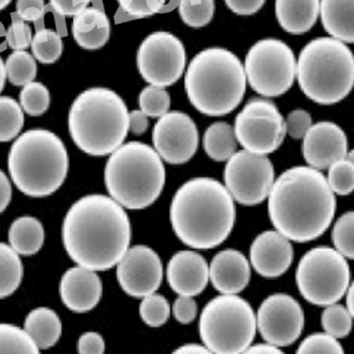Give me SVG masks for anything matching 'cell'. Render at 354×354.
I'll use <instances>...</instances> for the list:
<instances>
[{
	"label": "cell",
	"mask_w": 354,
	"mask_h": 354,
	"mask_svg": "<svg viewBox=\"0 0 354 354\" xmlns=\"http://www.w3.org/2000/svg\"><path fill=\"white\" fill-rule=\"evenodd\" d=\"M203 148L214 161H228L238 148L233 127L225 122H216L210 125L203 136Z\"/></svg>",
	"instance_id": "28"
},
{
	"label": "cell",
	"mask_w": 354,
	"mask_h": 354,
	"mask_svg": "<svg viewBox=\"0 0 354 354\" xmlns=\"http://www.w3.org/2000/svg\"><path fill=\"white\" fill-rule=\"evenodd\" d=\"M44 227L32 216H21L13 221L8 230V242L19 255L30 257L44 245Z\"/></svg>",
	"instance_id": "27"
},
{
	"label": "cell",
	"mask_w": 354,
	"mask_h": 354,
	"mask_svg": "<svg viewBox=\"0 0 354 354\" xmlns=\"http://www.w3.org/2000/svg\"><path fill=\"white\" fill-rule=\"evenodd\" d=\"M12 0H0V11L4 10L5 8H8V5L11 3Z\"/></svg>",
	"instance_id": "57"
},
{
	"label": "cell",
	"mask_w": 354,
	"mask_h": 354,
	"mask_svg": "<svg viewBox=\"0 0 354 354\" xmlns=\"http://www.w3.org/2000/svg\"><path fill=\"white\" fill-rule=\"evenodd\" d=\"M23 273L19 254L11 245L0 242V299L8 298L18 290Z\"/></svg>",
	"instance_id": "29"
},
{
	"label": "cell",
	"mask_w": 354,
	"mask_h": 354,
	"mask_svg": "<svg viewBox=\"0 0 354 354\" xmlns=\"http://www.w3.org/2000/svg\"><path fill=\"white\" fill-rule=\"evenodd\" d=\"M21 109L30 116H41L50 106V91L39 82L24 85L19 95Z\"/></svg>",
	"instance_id": "36"
},
{
	"label": "cell",
	"mask_w": 354,
	"mask_h": 354,
	"mask_svg": "<svg viewBox=\"0 0 354 354\" xmlns=\"http://www.w3.org/2000/svg\"><path fill=\"white\" fill-rule=\"evenodd\" d=\"M346 310H348V313L353 317L354 314V306H353V285L348 286L346 290Z\"/></svg>",
	"instance_id": "54"
},
{
	"label": "cell",
	"mask_w": 354,
	"mask_h": 354,
	"mask_svg": "<svg viewBox=\"0 0 354 354\" xmlns=\"http://www.w3.org/2000/svg\"><path fill=\"white\" fill-rule=\"evenodd\" d=\"M62 301L75 313H86L98 305L103 293L100 277L82 266L65 272L61 280Z\"/></svg>",
	"instance_id": "21"
},
{
	"label": "cell",
	"mask_w": 354,
	"mask_h": 354,
	"mask_svg": "<svg viewBox=\"0 0 354 354\" xmlns=\"http://www.w3.org/2000/svg\"><path fill=\"white\" fill-rule=\"evenodd\" d=\"M304 326V310L288 294H273L259 307L257 328L265 342L272 345L290 346L300 338Z\"/></svg>",
	"instance_id": "15"
},
{
	"label": "cell",
	"mask_w": 354,
	"mask_h": 354,
	"mask_svg": "<svg viewBox=\"0 0 354 354\" xmlns=\"http://www.w3.org/2000/svg\"><path fill=\"white\" fill-rule=\"evenodd\" d=\"M209 279L220 293H240L250 283V262L239 250H222L212 260Z\"/></svg>",
	"instance_id": "22"
},
{
	"label": "cell",
	"mask_w": 354,
	"mask_h": 354,
	"mask_svg": "<svg viewBox=\"0 0 354 354\" xmlns=\"http://www.w3.org/2000/svg\"><path fill=\"white\" fill-rule=\"evenodd\" d=\"M16 12L25 21H33L37 30L43 28V18L48 11L44 0H17Z\"/></svg>",
	"instance_id": "44"
},
{
	"label": "cell",
	"mask_w": 354,
	"mask_h": 354,
	"mask_svg": "<svg viewBox=\"0 0 354 354\" xmlns=\"http://www.w3.org/2000/svg\"><path fill=\"white\" fill-rule=\"evenodd\" d=\"M353 230L354 214L353 212H348L338 218L332 232L335 250L351 260L354 258Z\"/></svg>",
	"instance_id": "41"
},
{
	"label": "cell",
	"mask_w": 354,
	"mask_h": 354,
	"mask_svg": "<svg viewBox=\"0 0 354 354\" xmlns=\"http://www.w3.org/2000/svg\"><path fill=\"white\" fill-rule=\"evenodd\" d=\"M243 353L248 354H265V353H272V354H280L282 353V351L279 350L278 346H275V345H272L270 342H267V344H258V345H254V346H250L247 350L243 352Z\"/></svg>",
	"instance_id": "52"
},
{
	"label": "cell",
	"mask_w": 354,
	"mask_h": 354,
	"mask_svg": "<svg viewBox=\"0 0 354 354\" xmlns=\"http://www.w3.org/2000/svg\"><path fill=\"white\" fill-rule=\"evenodd\" d=\"M326 307L322 315V328L333 338H346L352 330L353 317L342 305L333 304Z\"/></svg>",
	"instance_id": "37"
},
{
	"label": "cell",
	"mask_w": 354,
	"mask_h": 354,
	"mask_svg": "<svg viewBox=\"0 0 354 354\" xmlns=\"http://www.w3.org/2000/svg\"><path fill=\"white\" fill-rule=\"evenodd\" d=\"M173 313L177 322L187 325L196 319L198 304L194 300L193 297L180 295L174 302Z\"/></svg>",
	"instance_id": "46"
},
{
	"label": "cell",
	"mask_w": 354,
	"mask_h": 354,
	"mask_svg": "<svg viewBox=\"0 0 354 354\" xmlns=\"http://www.w3.org/2000/svg\"><path fill=\"white\" fill-rule=\"evenodd\" d=\"M295 279L305 300L330 306L340 301L350 286V266L338 250L320 245L302 257Z\"/></svg>",
	"instance_id": "10"
},
{
	"label": "cell",
	"mask_w": 354,
	"mask_h": 354,
	"mask_svg": "<svg viewBox=\"0 0 354 354\" xmlns=\"http://www.w3.org/2000/svg\"><path fill=\"white\" fill-rule=\"evenodd\" d=\"M68 131L75 145L91 156L120 148L129 131L124 101L106 88H91L77 97L68 113Z\"/></svg>",
	"instance_id": "5"
},
{
	"label": "cell",
	"mask_w": 354,
	"mask_h": 354,
	"mask_svg": "<svg viewBox=\"0 0 354 354\" xmlns=\"http://www.w3.org/2000/svg\"><path fill=\"white\" fill-rule=\"evenodd\" d=\"M8 167L21 193L30 198H45L59 189L68 176V150L51 131L28 130L11 147Z\"/></svg>",
	"instance_id": "6"
},
{
	"label": "cell",
	"mask_w": 354,
	"mask_h": 354,
	"mask_svg": "<svg viewBox=\"0 0 354 354\" xmlns=\"http://www.w3.org/2000/svg\"><path fill=\"white\" fill-rule=\"evenodd\" d=\"M24 330L39 350L56 345L62 335V322L55 310L39 307L31 310L25 319Z\"/></svg>",
	"instance_id": "26"
},
{
	"label": "cell",
	"mask_w": 354,
	"mask_h": 354,
	"mask_svg": "<svg viewBox=\"0 0 354 354\" xmlns=\"http://www.w3.org/2000/svg\"><path fill=\"white\" fill-rule=\"evenodd\" d=\"M297 77L310 100L322 105L337 104L353 88V53L335 38H315L300 53Z\"/></svg>",
	"instance_id": "8"
},
{
	"label": "cell",
	"mask_w": 354,
	"mask_h": 354,
	"mask_svg": "<svg viewBox=\"0 0 354 354\" xmlns=\"http://www.w3.org/2000/svg\"><path fill=\"white\" fill-rule=\"evenodd\" d=\"M153 149L163 161L183 165L196 153L200 135L195 122L187 113L168 111L153 127Z\"/></svg>",
	"instance_id": "16"
},
{
	"label": "cell",
	"mask_w": 354,
	"mask_h": 354,
	"mask_svg": "<svg viewBox=\"0 0 354 354\" xmlns=\"http://www.w3.org/2000/svg\"><path fill=\"white\" fill-rule=\"evenodd\" d=\"M138 103L147 116L161 117L169 111L171 100L165 88L149 85L142 90Z\"/></svg>",
	"instance_id": "40"
},
{
	"label": "cell",
	"mask_w": 354,
	"mask_h": 354,
	"mask_svg": "<svg viewBox=\"0 0 354 354\" xmlns=\"http://www.w3.org/2000/svg\"><path fill=\"white\" fill-rule=\"evenodd\" d=\"M327 183L332 192L340 196L350 195L354 189L353 153H347L342 160L334 162L328 167Z\"/></svg>",
	"instance_id": "34"
},
{
	"label": "cell",
	"mask_w": 354,
	"mask_h": 354,
	"mask_svg": "<svg viewBox=\"0 0 354 354\" xmlns=\"http://www.w3.org/2000/svg\"><path fill=\"white\" fill-rule=\"evenodd\" d=\"M234 133L247 151L267 155L280 148L286 125L273 102L252 98L235 118Z\"/></svg>",
	"instance_id": "12"
},
{
	"label": "cell",
	"mask_w": 354,
	"mask_h": 354,
	"mask_svg": "<svg viewBox=\"0 0 354 354\" xmlns=\"http://www.w3.org/2000/svg\"><path fill=\"white\" fill-rule=\"evenodd\" d=\"M0 353H39L26 330L10 324H0Z\"/></svg>",
	"instance_id": "33"
},
{
	"label": "cell",
	"mask_w": 354,
	"mask_h": 354,
	"mask_svg": "<svg viewBox=\"0 0 354 354\" xmlns=\"http://www.w3.org/2000/svg\"><path fill=\"white\" fill-rule=\"evenodd\" d=\"M354 0H320L319 13L326 32L342 43L354 41Z\"/></svg>",
	"instance_id": "25"
},
{
	"label": "cell",
	"mask_w": 354,
	"mask_h": 354,
	"mask_svg": "<svg viewBox=\"0 0 354 354\" xmlns=\"http://www.w3.org/2000/svg\"><path fill=\"white\" fill-rule=\"evenodd\" d=\"M32 33L28 21H25L17 12L11 13V26L6 30L8 46L17 50H26L31 46Z\"/></svg>",
	"instance_id": "43"
},
{
	"label": "cell",
	"mask_w": 354,
	"mask_h": 354,
	"mask_svg": "<svg viewBox=\"0 0 354 354\" xmlns=\"http://www.w3.org/2000/svg\"><path fill=\"white\" fill-rule=\"evenodd\" d=\"M247 86L245 68L223 48H205L194 57L185 88L194 108L207 116H225L238 108Z\"/></svg>",
	"instance_id": "4"
},
{
	"label": "cell",
	"mask_w": 354,
	"mask_h": 354,
	"mask_svg": "<svg viewBox=\"0 0 354 354\" xmlns=\"http://www.w3.org/2000/svg\"><path fill=\"white\" fill-rule=\"evenodd\" d=\"M104 182L110 198L128 209H145L160 198L165 165L156 150L142 142L122 145L106 162Z\"/></svg>",
	"instance_id": "7"
},
{
	"label": "cell",
	"mask_w": 354,
	"mask_h": 354,
	"mask_svg": "<svg viewBox=\"0 0 354 354\" xmlns=\"http://www.w3.org/2000/svg\"><path fill=\"white\" fill-rule=\"evenodd\" d=\"M297 353L313 354L328 353L342 354L344 350L340 342L327 333H315L307 337L300 344Z\"/></svg>",
	"instance_id": "42"
},
{
	"label": "cell",
	"mask_w": 354,
	"mask_h": 354,
	"mask_svg": "<svg viewBox=\"0 0 354 354\" xmlns=\"http://www.w3.org/2000/svg\"><path fill=\"white\" fill-rule=\"evenodd\" d=\"M12 198V185L5 175L3 170H0V214L3 213L11 202Z\"/></svg>",
	"instance_id": "51"
},
{
	"label": "cell",
	"mask_w": 354,
	"mask_h": 354,
	"mask_svg": "<svg viewBox=\"0 0 354 354\" xmlns=\"http://www.w3.org/2000/svg\"><path fill=\"white\" fill-rule=\"evenodd\" d=\"M347 153L346 133L333 122L312 124L304 136V158L314 169H327L334 162L345 158Z\"/></svg>",
	"instance_id": "18"
},
{
	"label": "cell",
	"mask_w": 354,
	"mask_h": 354,
	"mask_svg": "<svg viewBox=\"0 0 354 354\" xmlns=\"http://www.w3.org/2000/svg\"><path fill=\"white\" fill-rule=\"evenodd\" d=\"M320 0H275V15L286 32L302 35L318 21Z\"/></svg>",
	"instance_id": "24"
},
{
	"label": "cell",
	"mask_w": 354,
	"mask_h": 354,
	"mask_svg": "<svg viewBox=\"0 0 354 354\" xmlns=\"http://www.w3.org/2000/svg\"><path fill=\"white\" fill-rule=\"evenodd\" d=\"M167 280L178 295L195 297L201 294L209 281V267L200 254L182 250L170 259Z\"/></svg>",
	"instance_id": "20"
},
{
	"label": "cell",
	"mask_w": 354,
	"mask_h": 354,
	"mask_svg": "<svg viewBox=\"0 0 354 354\" xmlns=\"http://www.w3.org/2000/svg\"><path fill=\"white\" fill-rule=\"evenodd\" d=\"M91 0H50V5L58 15L63 17L76 16L82 10L88 8Z\"/></svg>",
	"instance_id": "48"
},
{
	"label": "cell",
	"mask_w": 354,
	"mask_h": 354,
	"mask_svg": "<svg viewBox=\"0 0 354 354\" xmlns=\"http://www.w3.org/2000/svg\"><path fill=\"white\" fill-rule=\"evenodd\" d=\"M140 315L148 326H163L170 317L169 302L163 295L149 294L142 300Z\"/></svg>",
	"instance_id": "39"
},
{
	"label": "cell",
	"mask_w": 354,
	"mask_h": 354,
	"mask_svg": "<svg viewBox=\"0 0 354 354\" xmlns=\"http://www.w3.org/2000/svg\"><path fill=\"white\" fill-rule=\"evenodd\" d=\"M33 57L41 64H53L63 53L62 36L50 28H39L31 41Z\"/></svg>",
	"instance_id": "31"
},
{
	"label": "cell",
	"mask_w": 354,
	"mask_h": 354,
	"mask_svg": "<svg viewBox=\"0 0 354 354\" xmlns=\"http://www.w3.org/2000/svg\"><path fill=\"white\" fill-rule=\"evenodd\" d=\"M24 127V110L13 98L0 96V142L12 141Z\"/></svg>",
	"instance_id": "32"
},
{
	"label": "cell",
	"mask_w": 354,
	"mask_h": 354,
	"mask_svg": "<svg viewBox=\"0 0 354 354\" xmlns=\"http://www.w3.org/2000/svg\"><path fill=\"white\" fill-rule=\"evenodd\" d=\"M174 353H194V354H201V353H212L209 348L207 346H202V345H198V344H187L183 346L178 347Z\"/></svg>",
	"instance_id": "53"
},
{
	"label": "cell",
	"mask_w": 354,
	"mask_h": 354,
	"mask_svg": "<svg viewBox=\"0 0 354 354\" xmlns=\"http://www.w3.org/2000/svg\"><path fill=\"white\" fill-rule=\"evenodd\" d=\"M148 116L141 109L133 110L129 113V130L135 135H142L148 130Z\"/></svg>",
	"instance_id": "50"
},
{
	"label": "cell",
	"mask_w": 354,
	"mask_h": 354,
	"mask_svg": "<svg viewBox=\"0 0 354 354\" xmlns=\"http://www.w3.org/2000/svg\"><path fill=\"white\" fill-rule=\"evenodd\" d=\"M198 330L212 353H243L255 338L257 317L245 299L222 294L205 305Z\"/></svg>",
	"instance_id": "9"
},
{
	"label": "cell",
	"mask_w": 354,
	"mask_h": 354,
	"mask_svg": "<svg viewBox=\"0 0 354 354\" xmlns=\"http://www.w3.org/2000/svg\"><path fill=\"white\" fill-rule=\"evenodd\" d=\"M5 82H6V70H5V63L0 57V93L4 88Z\"/></svg>",
	"instance_id": "56"
},
{
	"label": "cell",
	"mask_w": 354,
	"mask_h": 354,
	"mask_svg": "<svg viewBox=\"0 0 354 354\" xmlns=\"http://www.w3.org/2000/svg\"><path fill=\"white\" fill-rule=\"evenodd\" d=\"M243 68L252 88L265 97L286 93L297 77V59L292 48L277 38H265L254 44Z\"/></svg>",
	"instance_id": "11"
},
{
	"label": "cell",
	"mask_w": 354,
	"mask_h": 354,
	"mask_svg": "<svg viewBox=\"0 0 354 354\" xmlns=\"http://www.w3.org/2000/svg\"><path fill=\"white\" fill-rule=\"evenodd\" d=\"M225 3L232 12L239 16H250L261 10L266 0H225Z\"/></svg>",
	"instance_id": "49"
},
{
	"label": "cell",
	"mask_w": 354,
	"mask_h": 354,
	"mask_svg": "<svg viewBox=\"0 0 354 354\" xmlns=\"http://www.w3.org/2000/svg\"><path fill=\"white\" fill-rule=\"evenodd\" d=\"M8 46L6 43V28H4L3 23H0V53L5 51Z\"/></svg>",
	"instance_id": "55"
},
{
	"label": "cell",
	"mask_w": 354,
	"mask_h": 354,
	"mask_svg": "<svg viewBox=\"0 0 354 354\" xmlns=\"http://www.w3.org/2000/svg\"><path fill=\"white\" fill-rule=\"evenodd\" d=\"M335 207L326 177L312 167L286 170L268 195V213L275 230L299 243L322 236L333 221Z\"/></svg>",
	"instance_id": "2"
},
{
	"label": "cell",
	"mask_w": 354,
	"mask_h": 354,
	"mask_svg": "<svg viewBox=\"0 0 354 354\" xmlns=\"http://www.w3.org/2000/svg\"><path fill=\"white\" fill-rule=\"evenodd\" d=\"M73 36L84 50L103 48L110 38V21L103 8H85L73 16Z\"/></svg>",
	"instance_id": "23"
},
{
	"label": "cell",
	"mask_w": 354,
	"mask_h": 354,
	"mask_svg": "<svg viewBox=\"0 0 354 354\" xmlns=\"http://www.w3.org/2000/svg\"><path fill=\"white\" fill-rule=\"evenodd\" d=\"M78 352L81 354H102L105 352L104 339L97 332L82 334L78 340Z\"/></svg>",
	"instance_id": "47"
},
{
	"label": "cell",
	"mask_w": 354,
	"mask_h": 354,
	"mask_svg": "<svg viewBox=\"0 0 354 354\" xmlns=\"http://www.w3.org/2000/svg\"><path fill=\"white\" fill-rule=\"evenodd\" d=\"M185 48L170 32H153L142 41L137 53V68L145 82L155 86L175 84L185 71Z\"/></svg>",
	"instance_id": "14"
},
{
	"label": "cell",
	"mask_w": 354,
	"mask_h": 354,
	"mask_svg": "<svg viewBox=\"0 0 354 354\" xmlns=\"http://www.w3.org/2000/svg\"><path fill=\"white\" fill-rule=\"evenodd\" d=\"M214 0H180L178 13L190 28H201L209 24L214 17Z\"/></svg>",
	"instance_id": "35"
},
{
	"label": "cell",
	"mask_w": 354,
	"mask_h": 354,
	"mask_svg": "<svg viewBox=\"0 0 354 354\" xmlns=\"http://www.w3.org/2000/svg\"><path fill=\"white\" fill-rule=\"evenodd\" d=\"M294 259L290 240L278 230H267L254 240L250 247V263L263 278L281 277L290 268Z\"/></svg>",
	"instance_id": "19"
},
{
	"label": "cell",
	"mask_w": 354,
	"mask_h": 354,
	"mask_svg": "<svg viewBox=\"0 0 354 354\" xmlns=\"http://www.w3.org/2000/svg\"><path fill=\"white\" fill-rule=\"evenodd\" d=\"M236 218L234 200L225 185L209 177L185 182L174 195L170 221L185 245L212 250L225 242Z\"/></svg>",
	"instance_id": "3"
},
{
	"label": "cell",
	"mask_w": 354,
	"mask_h": 354,
	"mask_svg": "<svg viewBox=\"0 0 354 354\" xmlns=\"http://www.w3.org/2000/svg\"><path fill=\"white\" fill-rule=\"evenodd\" d=\"M68 257L88 270L103 272L123 258L131 240V223L113 198L88 195L68 209L63 223Z\"/></svg>",
	"instance_id": "1"
},
{
	"label": "cell",
	"mask_w": 354,
	"mask_h": 354,
	"mask_svg": "<svg viewBox=\"0 0 354 354\" xmlns=\"http://www.w3.org/2000/svg\"><path fill=\"white\" fill-rule=\"evenodd\" d=\"M6 78L15 86L24 85L35 81L37 76V63L35 57L25 50H17L5 62Z\"/></svg>",
	"instance_id": "30"
},
{
	"label": "cell",
	"mask_w": 354,
	"mask_h": 354,
	"mask_svg": "<svg viewBox=\"0 0 354 354\" xmlns=\"http://www.w3.org/2000/svg\"><path fill=\"white\" fill-rule=\"evenodd\" d=\"M121 11L131 18H145L173 11L180 0H117Z\"/></svg>",
	"instance_id": "38"
},
{
	"label": "cell",
	"mask_w": 354,
	"mask_h": 354,
	"mask_svg": "<svg viewBox=\"0 0 354 354\" xmlns=\"http://www.w3.org/2000/svg\"><path fill=\"white\" fill-rule=\"evenodd\" d=\"M285 125L286 133L294 140H301L312 127V117L306 110H294L287 116Z\"/></svg>",
	"instance_id": "45"
},
{
	"label": "cell",
	"mask_w": 354,
	"mask_h": 354,
	"mask_svg": "<svg viewBox=\"0 0 354 354\" xmlns=\"http://www.w3.org/2000/svg\"><path fill=\"white\" fill-rule=\"evenodd\" d=\"M117 280L122 290L133 298L156 293L163 280L161 259L147 245L128 248L117 263Z\"/></svg>",
	"instance_id": "17"
},
{
	"label": "cell",
	"mask_w": 354,
	"mask_h": 354,
	"mask_svg": "<svg viewBox=\"0 0 354 354\" xmlns=\"http://www.w3.org/2000/svg\"><path fill=\"white\" fill-rule=\"evenodd\" d=\"M275 178L266 155L242 150L230 157L225 168V188L240 205H257L268 198Z\"/></svg>",
	"instance_id": "13"
}]
</instances>
